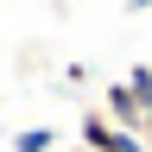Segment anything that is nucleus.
I'll return each mask as SVG.
<instances>
[{"mask_svg":"<svg viewBox=\"0 0 152 152\" xmlns=\"http://www.w3.org/2000/svg\"><path fill=\"white\" fill-rule=\"evenodd\" d=\"M76 146H89V152H140V140H133L127 127H114L102 108L83 114V140H76Z\"/></svg>","mask_w":152,"mask_h":152,"instance_id":"1","label":"nucleus"},{"mask_svg":"<svg viewBox=\"0 0 152 152\" xmlns=\"http://www.w3.org/2000/svg\"><path fill=\"white\" fill-rule=\"evenodd\" d=\"M140 152H152V127H146V133H140Z\"/></svg>","mask_w":152,"mask_h":152,"instance_id":"2","label":"nucleus"},{"mask_svg":"<svg viewBox=\"0 0 152 152\" xmlns=\"http://www.w3.org/2000/svg\"><path fill=\"white\" fill-rule=\"evenodd\" d=\"M64 152H89V146H64Z\"/></svg>","mask_w":152,"mask_h":152,"instance_id":"3","label":"nucleus"}]
</instances>
